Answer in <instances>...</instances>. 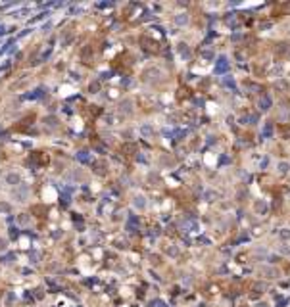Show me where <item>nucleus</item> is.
<instances>
[{"label":"nucleus","instance_id":"nucleus-1","mask_svg":"<svg viewBox=\"0 0 290 307\" xmlns=\"http://www.w3.org/2000/svg\"><path fill=\"white\" fill-rule=\"evenodd\" d=\"M279 253L284 257H290V244H281L279 246Z\"/></svg>","mask_w":290,"mask_h":307},{"label":"nucleus","instance_id":"nucleus-2","mask_svg":"<svg viewBox=\"0 0 290 307\" xmlns=\"http://www.w3.org/2000/svg\"><path fill=\"white\" fill-rule=\"evenodd\" d=\"M277 171H279V173H288V171H290V163H288V161H281V163L277 165Z\"/></svg>","mask_w":290,"mask_h":307},{"label":"nucleus","instance_id":"nucleus-3","mask_svg":"<svg viewBox=\"0 0 290 307\" xmlns=\"http://www.w3.org/2000/svg\"><path fill=\"white\" fill-rule=\"evenodd\" d=\"M260 108H261V110L263 111H267L269 110V108H271V98H263V100H260Z\"/></svg>","mask_w":290,"mask_h":307},{"label":"nucleus","instance_id":"nucleus-4","mask_svg":"<svg viewBox=\"0 0 290 307\" xmlns=\"http://www.w3.org/2000/svg\"><path fill=\"white\" fill-rule=\"evenodd\" d=\"M225 67H227V58H225V56H221L219 64H217V71H225Z\"/></svg>","mask_w":290,"mask_h":307},{"label":"nucleus","instance_id":"nucleus-5","mask_svg":"<svg viewBox=\"0 0 290 307\" xmlns=\"http://www.w3.org/2000/svg\"><path fill=\"white\" fill-rule=\"evenodd\" d=\"M256 211L265 213V211H267V204H265V202H257V204H256Z\"/></svg>","mask_w":290,"mask_h":307},{"label":"nucleus","instance_id":"nucleus-6","mask_svg":"<svg viewBox=\"0 0 290 307\" xmlns=\"http://www.w3.org/2000/svg\"><path fill=\"white\" fill-rule=\"evenodd\" d=\"M281 238H284V240H290V228H282V230H281Z\"/></svg>","mask_w":290,"mask_h":307},{"label":"nucleus","instance_id":"nucleus-7","mask_svg":"<svg viewBox=\"0 0 290 307\" xmlns=\"http://www.w3.org/2000/svg\"><path fill=\"white\" fill-rule=\"evenodd\" d=\"M135 205H136V207H144V198H142V196H140V198H136Z\"/></svg>","mask_w":290,"mask_h":307}]
</instances>
